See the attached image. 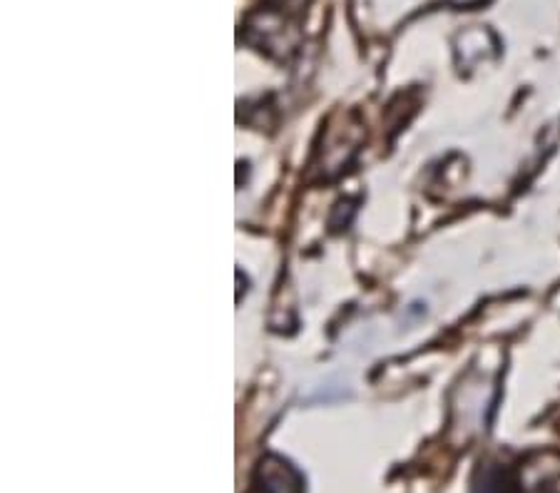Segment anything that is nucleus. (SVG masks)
Returning a JSON list of instances; mask_svg holds the SVG:
<instances>
[{"label": "nucleus", "mask_w": 560, "mask_h": 493, "mask_svg": "<svg viewBox=\"0 0 560 493\" xmlns=\"http://www.w3.org/2000/svg\"><path fill=\"white\" fill-rule=\"evenodd\" d=\"M257 486L261 493H304V481L292 463L267 456L257 469Z\"/></svg>", "instance_id": "nucleus-1"}]
</instances>
